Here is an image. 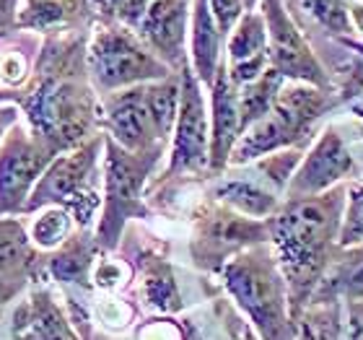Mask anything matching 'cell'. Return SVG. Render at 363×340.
<instances>
[{
  "label": "cell",
  "mask_w": 363,
  "mask_h": 340,
  "mask_svg": "<svg viewBox=\"0 0 363 340\" xmlns=\"http://www.w3.org/2000/svg\"><path fill=\"white\" fill-rule=\"evenodd\" d=\"M91 11V0H23L16 26L52 37L86 21Z\"/></svg>",
  "instance_id": "e0dca14e"
},
{
  "label": "cell",
  "mask_w": 363,
  "mask_h": 340,
  "mask_svg": "<svg viewBox=\"0 0 363 340\" xmlns=\"http://www.w3.org/2000/svg\"><path fill=\"white\" fill-rule=\"evenodd\" d=\"M18 3L21 0H0V39L8 37L13 29H18L16 26V21H18Z\"/></svg>",
  "instance_id": "836d02e7"
},
{
  "label": "cell",
  "mask_w": 363,
  "mask_h": 340,
  "mask_svg": "<svg viewBox=\"0 0 363 340\" xmlns=\"http://www.w3.org/2000/svg\"><path fill=\"white\" fill-rule=\"evenodd\" d=\"M174 146L172 161L164 177L200 172L211 164V138H208V117L200 94V81L189 68H182L179 81V112L174 122Z\"/></svg>",
  "instance_id": "8fae6325"
},
{
  "label": "cell",
  "mask_w": 363,
  "mask_h": 340,
  "mask_svg": "<svg viewBox=\"0 0 363 340\" xmlns=\"http://www.w3.org/2000/svg\"><path fill=\"white\" fill-rule=\"evenodd\" d=\"M86 37L52 34L18 99L31 133L57 153L84 146L96 125V102L86 86Z\"/></svg>",
  "instance_id": "6da1fadb"
},
{
  "label": "cell",
  "mask_w": 363,
  "mask_h": 340,
  "mask_svg": "<svg viewBox=\"0 0 363 340\" xmlns=\"http://www.w3.org/2000/svg\"><path fill=\"white\" fill-rule=\"evenodd\" d=\"M262 18L267 26V57L270 68L283 78H294L298 84L317 86L330 91V78L319 60L311 55L306 39L296 31L294 21L283 11L280 0H262Z\"/></svg>",
  "instance_id": "30bf717a"
},
{
  "label": "cell",
  "mask_w": 363,
  "mask_h": 340,
  "mask_svg": "<svg viewBox=\"0 0 363 340\" xmlns=\"http://www.w3.org/2000/svg\"><path fill=\"white\" fill-rule=\"evenodd\" d=\"M353 112H356L358 117H363V97H358V102L353 104Z\"/></svg>",
  "instance_id": "8d00e7d4"
},
{
  "label": "cell",
  "mask_w": 363,
  "mask_h": 340,
  "mask_svg": "<svg viewBox=\"0 0 363 340\" xmlns=\"http://www.w3.org/2000/svg\"><path fill=\"white\" fill-rule=\"evenodd\" d=\"M363 302V244L345 247L317 283L309 302Z\"/></svg>",
  "instance_id": "ac0fdd59"
},
{
  "label": "cell",
  "mask_w": 363,
  "mask_h": 340,
  "mask_svg": "<svg viewBox=\"0 0 363 340\" xmlns=\"http://www.w3.org/2000/svg\"><path fill=\"white\" fill-rule=\"evenodd\" d=\"M145 302L161 312H174L182 307L174 275L169 270V265L161 263L159 257H153L145 268Z\"/></svg>",
  "instance_id": "484cf974"
},
{
  "label": "cell",
  "mask_w": 363,
  "mask_h": 340,
  "mask_svg": "<svg viewBox=\"0 0 363 340\" xmlns=\"http://www.w3.org/2000/svg\"><path fill=\"white\" fill-rule=\"evenodd\" d=\"M213 133H211V164L208 167L220 172L231 159L236 141L242 138V120H239V89L231 84L226 65H218L213 81Z\"/></svg>",
  "instance_id": "2e32d148"
},
{
  "label": "cell",
  "mask_w": 363,
  "mask_h": 340,
  "mask_svg": "<svg viewBox=\"0 0 363 340\" xmlns=\"http://www.w3.org/2000/svg\"><path fill=\"white\" fill-rule=\"evenodd\" d=\"M189 0H153L148 3L143 21L138 23V37L143 39L161 62L169 68L184 65V39H187Z\"/></svg>",
  "instance_id": "5bb4252c"
},
{
  "label": "cell",
  "mask_w": 363,
  "mask_h": 340,
  "mask_svg": "<svg viewBox=\"0 0 363 340\" xmlns=\"http://www.w3.org/2000/svg\"><path fill=\"white\" fill-rule=\"evenodd\" d=\"M101 112H104L101 122L109 130V138L117 141L122 148L135 153L164 148V141L159 138V130L153 125L151 109H148L145 84L106 94Z\"/></svg>",
  "instance_id": "7c38bea8"
},
{
  "label": "cell",
  "mask_w": 363,
  "mask_h": 340,
  "mask_svg": "<svg viewBox=\"0 0 363 340\" xmlns=\"http://www.w3.org/2000/svg\"><path fill=\"white\" fill-rule=\"evenodd\" d=\"M101 146H104V136H96L65 156H55L52 164L39 177L37 187L31 190L23 211L60 205L78 224L86 226L99 208V195L91 187V172L96 167Z\"/></svg>",
  "instance_id": "52a82bcc"
},
{
  "label": "cell",
  "mask_w": 363,
  "mask_h": 340,
  "mask_svg": "<svg viewBox=\"0 0 363 340\" xmlns=\"http://www.w3.org/2000/svg\"><path fill=\"white\" fill-rule=\"evenodd\" d=\"M70 226H73L70 213L60 205H52V208L42 211V216L31 224V242L42 250H52L60 242H65V236H70Z\"/></svg>",
  "instance_id": "4316f807"
},
{
  "label": "cell",
  "mask_w": 363,
  "mask_h": 340,
  "mask_svg": "<svg viewBox=\"0 0 363 340\" xmlns=\"http://www.w3.org/2000/svg\"><path fill=\"white\" fill-rule=\"evenodd\" d=\"M270 239V221H257L236 213L228 205H216L197 219L192 255L203 268H220L228 255L265 244Z\"/></svg>",
  "instance_id": "ba28073f"
},
{
  "label": "cell",
  "mask_w": 363,
  "mask_h": 340,
  "mask_svg": "<svg viewBox=\"0 0 363 340\" xmlns=\"http://www.w3.org/2000/svg\"><path fill=\"white\" fill-rule=\"evenodd\" d=\"M192 62L197 81L213 86L220 65V29L208 0H195L192 6Z\"/></svg>",
  "instance_id": "d6986e66"
},
{
  "label": "cell",
  "mask_w": 363,
  "mask_h": 340,
  "mask_svg": "<svg viewBox=\"0 0 363 340\" xmlns=\"http://www.w3.org/2000/svg\"><path fill=\"white\" fill-rule=\"evenodd\" d=\"M350 26H356L358 31H363V0L350 6Z\"/></svg>",
  "instance_id": "d590c367"
},
{
  "label": "cell",
  "mask_w": 363,
  "mask_h": 340,
  "mask_svg": "<svg viewBox=\"0 0 363 340\" xmlns=\"http://www.w3.org/2000/svg\"><path fill=\"white\" fill-rule=\"evenodd\" d=\"M0 78L6 81V84H21L23 78H26V60H23V55L18 53H6L0 55Z\"/></svg>",
  "instance_id": "1f68e13d"
},
{
  "label": "cell",
  "mask_w": 363,
  "mask_h": 340,
  "mask_svg": "<svg viewBox=\"0 0 363 340\" xmlns=\"http://www.w3.org/2000/svg\"><path fill=\"white\" fill-rule=\"evenodd\" d=\"M340 250L363 244V185H353L348 190V211H345V224L337 236Z\"/></svg>",
  "instance_id": "f1b7e54d"
},
{
  "label": "cell",
  "mask_w": 363,
  "mask_h": 340,
  "mask_svg": "<svg viewBox=\"0 0 363 340\" xmlns=\"http://www.w3.org/2000/svg\"><path fill=\"white\" fill-rule=\"evenodd\" d=\"M57 156L52 146L37 138L13 130L0 148V216L18 213L26 208L31 185H37L45 169Z\"/></svg>",
  "instance_id": "9c48e42d"
},
{
  "label": "cell",
  "mask_w": 363,
  "mask_h": 340,
  "mask_svg": "<svg viewBox=\"0 0 363 340\" xmlns=\"http://www.w3.org/2000/svg\"><path fill=\"white\" fill-rule=\"evenodd\" d=\"M303 8L309 11L319 23H325L327 29L348 34L350 26V8L345 6V0H301Z\"/></svg>",
  "instance_id": "f546056e"
},
{
  "label": "cell",
  "mask_w": 363,
  "mask_h": 340,
  "mask_svg": "<svg viewBox=\"0 0 363 340\" xmlns=\"http://www.w3.org/2000/svg\"><path fill=\"white\" fill-rule=\"evenodd\" d=\"M216 197L220 203L234 208L242 216L250 219H267L278 213V197L270 190H265L257 182L250 180H226L216 187Z\"/></svg>",
  "instance_id": "44dd1931"
},
{
  "label": "cell",
  "mask_w": 363,
  "mask_h": 340,
  "mask_svg": "<svg viewBox=\"0 0 363 340\" xmlns=\"http://www.w3.org/2000/svg\"><path fill=\"white\" fill-rule=\"evenodd\" d=\"M270 68L267 26L262 13H244L228 39V78L236 89L257 81Z\"/></svg>",
  "instance_id": "9a60e30c"
},
{
  "label": "cell",
  "mask_w": 363,
  "mask_h": 340,
  "mask_svg": "<svg viewBox=\"0 0 363 340\" xmlns=\"http://www.w3.org/2000/svg\"><path fill=\"white\" fill-rule=\"evenodd\" d=\"M86 68L94 86L106 94L161 81L172 73L167 62H161L145 47L143 39L120 23H106L94 34L86 53Z\"/></svg>",
  "instance_id": "8992f818"
},
{
  "label": "cell",
  "mask_w": 363,
  "mask_h": 340,
  "mask_svg": "<svg viewBox=\"0 0 363 340\" xmlns=\"http://www.w3.org/2000/svg\"><path fill=\"white\" fill-rule=\"evenodd\" d=\"M342 203L345 190L335 187L322 195L288 200L270 219V239L286 278L294 322L333 263V247L340 236Z\"/></svg>",
  "instance_id": "7a4b0ae2"
},
{
  "label": "cell",
  "mask_w": 363,
  "mask_h": 340,
  "mask_svg": "<svg viewBox=\"0 0 363 340\" xmlns=\"http://www.w3.org/2000/svg\"><path fill=\"white\" fill-rule=\"evenodd\" d=\"M94 252H96L94 239H89L86 234L70 236L62 244V250L50 257L47 268L52 273V278L60 283H86L91 265H94Z\"/></svg>",
  "instance_id": "603a6c76"
},
{
  "label": "cell",
  "mask_w": 363,
  "mask_h": 340,
  "mask_svg": "<svg viewBox=\"0 0 363 340\" xmlns=\"http://www.w3.org/2000/svg\"><path fill=\"white\" fill-rule=\"evenodd\" d=\"M340 302H309L296 319V340H342Z\"/></svg>",
  "instance_id": "cb8c5ba5"
},
{
  "label": "cell",
  "mask_w": 363,
  "mask_h": 340,
  "mask_svg": "<svg viewBox=\"0 0 363 340\" xmlns=\"http://www.w3.org/2000/svg\"><path fill=\"white\" fill-rule=\"evenodd\" d=\"M16 340H78L68 319L47 294H37L29 307L16 312Z\"/></svg>",
  "instance_id": "ffe728a7"
},
{
  "label": "cell",
  "mask_w": 363,
  "mask_h": 340,
  "mask_svg": "<svg viewBox=\"0 0 363 340\" xmlns=\"http://www.w3.org/2000/svg\"><path fill=\"white\" fill-rule=\"evenodd\" d=\"M91 8L106 23L138 29V23L143 21L145 11H148V0H91Z\"/></svg>",
  "instance_id": "83f0119b"
},
{
  "label": "cell",
  "mask_w": 363,
  "mask_h": 340,
  "mask_svg": "<svg viewBox=\"0 0 363 340\" xmlns=\"http://www.w3.org/2000/svg\"><path fill=\"white\" fill-rule=\"evenodd\" d=\"M286 78L280 76L278 70L267 68L257 81L242 86L239 89V120H242V136L247 130L259 122L267 112L272 109L275 99H278L280 89H283Z\"/></svg>",
  "instance_id": "7402d4cb"
},
{
  "label": "cell",
  "mask_w": 363,
  "mask_h": 340,
  "mask_svg": "<svg viewBox=\"0 0 363 340\" xmlns=\"http://www.w3.org/2000/svg\"><path fill=\"white\" fill-rule=\"evenodd\" d=\"M223 280L236 304L252 317L262 340H296L286 278L267 247L257 244L231 257L223 268Z\"/></svg>",
  "instance_id": "3957f363"
},
{
  "label": "cell",
  "mask_w": 363,
  "mask_h": 340,
  "mask_svg": "<svg viewBox=\"0 0 363 340\" xmlns=\"http://www.w3.org/2000/svg\"><path fill=\"white\" fill-rule=\"evenodd\" d=\"M348 304V322H345V340H363V302H345Z\"/></svg>",
  "instance_id": "d6a6232c"
},
{
  "label": "cell",
  "mask_w": 363,
  "mask_h": 340,
  "mask_svg": "<svg viewBox=\"0 0 363 340\" xmlns=\"http://www.w3.org/2000/svg\"><path fill=\"white\" fill-rule=\"evenodd\" d=\"M104 213H101L96 242L101 247H114L130 219L148 216V208L140 195H143L145 177L156 167L164 148L135 153L104 136Z\"/></svg>",
  "instance_id": "5b68a950"
},
{
  "label": "cell",
  "mask_w": 363,
  "mask_h": 340,
  "mask_svg": "<svg viewBox=\"0 0 363 340\" xmlns=\"http://www.w3.org/2000/svg\"><path fill=\"white\" fill-rule=\"evenodd\" d=\"M330 91L309 84H294L280 89L275 104L259 122H255L231 151V164H247L272 151L301 146L311 133L314 120L330 109Z\"/></svg>",
  "instance_id": "277c9868"
},
{
  "label": "cell",
  "mask_w": 363,
  "mask_h": 340,
  "mask_svg": "<svg viewBox=\"0 0 363 340\" xmlns=\"http://www.w3.org/2000/svg\"><path fill=\"white\" fill-rule=\"evenodd\" d=\"M353 172H356V161L350 156L345 141L337 136L335 128H327L325 136L319 138V143L303 159L301 169L291 177L288 200L322 195L333 187L335 182L345 180Z\"/></svg>",
  "instance_id": "4fadbf2b"
},
{
  "label": "cell",
  "mask_w": 363,
  "mask_h": 340,
  "mask_svg": "<svg viewBox=\"0 0 363 340\" xmlns=\"http://www.w3.org/2000/svg\"><path fill=\"white\" fill-rule=\"evenodd\" d=\"M13 122H16V106H3L0 109V138H3L8 125H13Z\"/></svg>",
  "instance_id": "e575fe53"
},
{
  "label": "cell",
  "mask_w": 363,
  "mask_h": 340,
  "mask_svg": "<svg viewBox=\"0 0 363 340\" xmlns=\"http://www.w3.org/2000/svg\"><path fill=\"white\" fill-rule=\"evenodd\" d=\"M208 3H211L213 18L218 23L220 34H228L244 16L242 0H208Z\"/></svg>",
  "instance_id": "4dcf8cb0"
},
{
  "label": "cell",
  "mask_w": 363,
  "mask_h": 340,
  "mask_svg": "<svg viewBox=\"0 0 363 340\" xmlns=\"http://www.w3.org/2000/svg\"><path fill=\"white\" fill-rule=\"evenodd\" d=\"M37 263V252L31 250L26 231L18 221H0V273L29 270Z\"/></svg>",
  "instance_id": "d4e9b609"
}]
</instances>
